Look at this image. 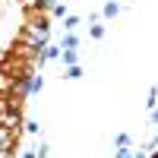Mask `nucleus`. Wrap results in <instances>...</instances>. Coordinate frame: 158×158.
<instances>
[{
  "instance_id": "nucleus-6",
  "label": "nucleus",
  "mask_w": 158,
  "mask_h": 158,
  "mask_svg": "<svg viewBox=\"0 0 158 158\" xmlns=\"http://www.w3.org/2000/svg\"><path fill=\"white\" fill-rule=\"evenodd\" d=\"M63 48H79V38H76V32H67V35H63Z\"/></svg>"
},
{
  "instance_id": "nucleus-3",
  "label": "nucleus",
  "mask_w": 158,
  "mask_h": 158,
  "mask_svg": "<svg viewBox=\"0 0 158 158\" xmlns=\"http://www.w3.org/2000/svg\"><path fill=\"white\" fill-rule=\"evenodd\" d=\"M16 142H19V136H16V133H10V130H3V127H0V146L16 149Z\"/></svg>"
},
{
  "instance_id": "nucleus-11",
  "label": "nucleus",
  "mask_w": 158,
  "mask_h": 158,
  "mask_svg": "<svg viewBox=\"0 0 158 158\" xmlns=\"http://www.w3.org/2000/svg\"><path fill=\"white\" fill-rule=\"evenodd\" d=\"M76 25H79V16H67V22H63V29H67V32H76Z\"/></svg>"
},
{
  "instance_id": "nucleus-5",
  "label": "nucleus",
  "mask_w": 158,
  "mask_h": 158,
  "mask_svg": "<svg viewBox=\"0 0 158 158\" xmlns=\"http://www.w3.org/2000/svg\"><path fill=\"white\" fill-rule=\"evenodd\" d=\"M117 13H120V3H114V0H111V3H104V19H114Z\"/></svg>"
},
{
  "instance_id": "nucleus-15",
  "label": "nucleus",
  "mask_w": 158,
  "mask_h": 158,
  "mask_svg": "<svg viewBox=\"0 0 158 158\" xmlns=\"http://www.w3.org/2000/svg\"><path fill=\"white\" fill-rule=\"evenodd\" d=\"M22 158H35V152H22Z\"/></svg>"
},
{
  "instance_id": "nucleus-1",
  "label": "nucleus",
  "mask_w": 158,
  "mask_h": 158,
  "mask_svg": "<svg viewBox=\"0 0 158 158\" xmlns=\"http://www.w3.org/2000/svg\"><path fill=\"white\" fill-rule=\"evenodd\" d=\"M0 127H3V130H10V133H16V136H22V111L6 108L3 114H0Z\"/></svg>"
},
{
  "instance_id": "nucleus-7",
  "label": "nucleus",
  "mask_w": 158,
  "mask_h": 158,
  "mask_svg": "<svg viewBox=\"0 0 158 158\" xmlns=\"http://www.w3.org/2000/svg\"><path fill=\"white\" fill-rule=\"evenodd\" d=\"M63 76H67V79H79V76H82V67H79V63H70Z\"/></svg>"
},
{
  "instance_id": "nucleus-10",
  "label": "nucleus",
  "mask_w": 158,
  "mask_h": 158,
  "mask_svg": "<svg viewBox=\"0 0 158 158\" xmlns=\"http://www.w3.org/2000/svg\"><path fill=\"white\" fill-rule=\"evenodd\" d=\"M89 32H92V38H104V25H101V22H92Z\"/></svg>"
},
{
  "instance_id": "nucleus-8",
  "label": "nucleus",
  "mask_w": 158,
  "mask_h": 158,
  "mask_svg": "<svg viewBox=\"0 0 158 158\" xmlns=\"http://www.w3.org/2000/svg\"><path fill=\"white\" fill-rule=\"evenodd\" d=\"M48 16H67V3H51Z\"/></svg>"
},
{
  "instance_id": "nucleus-4",
  "label": "nucleus",
  "mask_w": 158,
  "mask_h": 158,
  "mask_svg": "<svg viewBox=\"0 0 158 158\" xmlns=\"http://www.w3.org/2000/svg\"><path fill=\"white\" fill-rule=\"evenodd\" d=\"M22 133H32V136H38V133H41V127H38V120H22Z\"/></svg>"
},
{
  "instance_id": "nucleus-16",
  "label": "nucleus",
  "mask_w": 158,
  "mask_h": 158,
  "mask_svg": "<svg viewBox=\"0 0 158 158\" xmlns=\"http://www.w3.org/2000/svg\"><path fill=\"white\" fill-rule=\"evenodd\" d=\"M3 57H6V51H3V48H0V63H3Z\"/></svg>"
},
{
  "instance_id": "nucleus-2",
  "label": "nucleus",
  "mask_w": 158,
  "mask_h": 158,
  "mask_svg": "<svg viewBox=\"0 0 158 158\" xmlns=\"http://www.w3.org/2000/svg\"><path fill=\"white\" fill-rule=\"evenodd\" d=\"M41 89H44V79H41V76L32 73L29 79H25V92H29V95H35V92H41Z\"/></svg>"
},
{
  "instance_id": "nucleus-12",
  "label": "nucleus",
  "mask_w": 158,
  "mask_h": 158,
  "mask_svg": "<svg viewBox=\"0 0 158 158\" xmlns=\"http://www.w3.org/2000/svg\"><path fill=\"white\" fill-rule=\"evenodd\" d=\"M117 149H130V136H127V133L117 136Z\"/></svg>"
},
{
  "instance_id": "nucleus-13",
  "label": "nucleus",
  "mask_w": 158,
  "mask_h": 158,
  "mask_svg": "<svg viewBox=\"0 0 158 158\" xmlns=\"http://www.w3.org/2000/svg\"><path fill=\"white\" fill-rule=\"evenodd\" d=\"M16 155V149H10V146H0V158H13Z\"/></svg>"
},
{
  "instance_id": "nucleus-17",
  "label": "nucleus",
  "mask_w": 158,
  "mask_h": 158,
  "mask_svg": "<svg viewBox=\"0 0 158 158\" xmlns=\"http://www.w3.org/2000/svg\"><path fill=\"white\" fill-rule=\"evenodd\" d=\"M149 158H155V155H149Z\"/></svg>"
},
{
  "instance_id": "nucleus-9",
  "label": "nucleus",
  "mask_w": 158,
  "mask_h": 158,
  "mask_svg": "<svg viewBox=\"0 0 158 158\" xmlns=\"http://www.w3.org/2000/svg\"><path fill=\"white\" fill-rule=\"evenodd\" d=\"M76 60H79V54H76V48H70V51L63 48V63H67V67H70V63H76Z\"/></svg>"
},
{
  "instance_id": "nucleus-14",
  "label": "nucleus",
  "mask_w": 158,
  "mask_h": 158,
  "mask_svg": "<svg viewBox=\"0 0 158 158\" xmlns=\"http://www.w3.org/2000/svg\"><path fill=\"white\" fill-rule=\"evenodd\" d=\"M6 108H10V101H6V95H0V114H3Z\"/></svg>"
}]
</instances>
